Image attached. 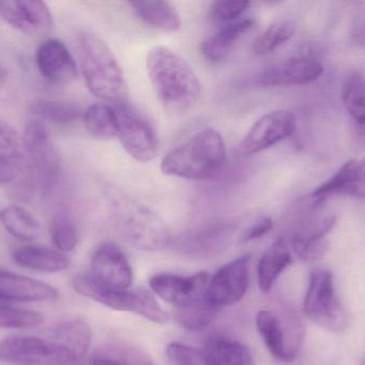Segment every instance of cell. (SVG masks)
Returning <instances> with one entry per match:
<instances>
[{
    "label": "cell",
    "instance_id": "obj_1",
    "mask_svg": "<svg viewBox=\"0 0 365 365\" xmlns=\"http://www.w3.org/2000/svg\"><path fill=\"white\" fill-rule=\"evenodd\" d=\"M148 75L164 109L182 115L192 111L201 98L202 86L190 64L166 46L148 51Z\"/></svg>",
    "mask_w": 365,
    "mask_h": 365
},
{
    "label": "cell",
    "instance_id": "obj_2",
    "mask_svg": "<svg viewBox=\"0 0 365 365\" xmlns=\"http://www.w3.org/2000/svg\"><path fill=\"white\" fill-rule=\"evenodd\" d=\"M225 156L222 135L214 128H206L171 150L163 159L160 169L165 175L185 179H210L222 169Z\"/></svg>",
    "mask_w": 365,
    "mask_h": 365
},
{
    "label": "cell",
    "instance_id": "obj_3",
    "mask_svg": "<svg viewBox=\"0 0 365 365\" xmlns=\"http://www.w3.org/2000/svg\"><path fill=\"white\" fill-rule=\"evenodd\" d=\"M81 72L88 89L98 99L118 104L128 101V84L108 45L90 32L78 36Z\"/></svg>",
    "mask_w": 365,
    "mask_h": 365
},
{
    "label": "cell",
    "instance_id": "obj_4",
    "mask_svg": "<svg viewBox=\"0 0 365 365\" xmlns=\"http://www.w3.org/2000/svg\"><path fill=\"white\" fill-rule=\"evenodd\" d=\"M73 287L79 295L98 302L111 310L134 313L152 323L166 324L170 321L168 313L147 289L119 291L109 289L94 280L89 272L75 276Z\"/></svg>",
    "mask_w": 365,
    "mask_h": 365
},
{
    "label": "cell",
    "instance_id": "obj_5",
    "mask_svg": "<svg viewBox=\"0 0 365 365\" xmlns=\"http://www.w3.org/2000/svg\"><path fill=\"white\" fill-rule=\"evenodd\" d=\"M113 207L120 231L133 246L154 252L170 244L168 227L160 216L147 206L130 199H118Z\"/></svg>",
    "mask_w": 365,
    "mask_h": 365
},
{
    "label": "cell",
    "instance_id": "obj_6",
    "mask_svg": "<svg viewBox=\"0 0 365 365\" xmlns=\"http://www.w3.org/2000/svg\"><path fill=\"white\" fill-rule=\"evenodd\" d=\"M304 312L313 324L325 331L341 334L349 327V314L339 298L334 274L329 270H314L311 274Z\"/></svg>",
    "mask_w": 365,
    "mask_h": 365
},
{
    "label": "cell",
    "instance_id": "obj_7",
    "mask_svg": "<svg viewBox=\"0 0 365 365\" xmlns=\"http://www.w3.org/2000/svg\"><path fill=\"white\" fill-rule=\"evenodd\" d=\"M113 111L117 137L128 156L141 163L154 160L158 152V139L147 117L128 101L115 104Z\"/></svg>",
    "mask_w": 365,
    "mask_h": 365
},
{
    "label": "cell",
    "instance_id": "obj_8",
    "mask_svg": "<svg viewBox=\"0 0 365 365\" xmlns=\"http://www.w3.org/2000/svg\"><path fill=\"white\" fill-rule=\"evenodd\" d=\"M250 255H242L221 267L208 282L204 300L220 310L233 306L246 295Z\"/></svg>",
    "mask_w": 365,
    "mask_h": 365
},
{
    "label": "cell",
    "instance_id": "obj_9",
    "mask_svg": "<svg viewBox=\"0 0 365 365\" xmlns=\"http://www.w3.org/2000/svg\"><path fill=\"white\" fill-rule=\"evenodd\" d=\"M295 129V116L292 111H270L262 116L245 135L240 143V152L245 156L259 154L291 136Z\"/></svg>",
    "mask_w": 365,
    "mask_h": 365
},
{
    "label": "cell",
    "instance_id": "obj_10",
    "mask_svg": "<svg viewBox=\"0 0 365 365\" xmlns=\"http://www.w3.org/2000/svg\"><path fill=\"white\" fill-rule=\"evenodd\" d=\"M210 276L199 272L193 276L160 274L150 279V289L160 299L173 304L177 309L203 301Z\"/></svg>",
    "mask_w": 365,
    "mask_h": 365
},
{
    "label": "cell",
    "instance_id": "obj_11",
    "mask_svg": "<svg viewBox=\"0 0 365 365\" xmlns=\"http://www.w3.org/2000/svg\"><path fill=\"white\" fill-rule=\"evenodd\" d=\"M0 362L24 365H62L51 339L31 336H8L0 341Z\"/></svg>",
    "mask_w": 365,
    "mask_h": 365
},
{
    "label": "cell",
    "instance_id": "obj_12",
    "mask_svg": "<svg viewBox=\"0 0 365 365\" xmlns=\"http://www.w3.org/2000/svg\"><path fill=\"white\" fill-rule=\"evenodd\" d=\"M94 280L109 289L125 291L133 284V270L121 249L113 242H106L96 249L91 259Z\"/></svg>",
    "mask_w": 365,
    "mask_h": 365
},
{
    "label": "cell",
    "instance_id": "obj_13",
    "mask_svg": "<svg viewBox=\"0 0 365 365\" xmlns=\"http://www.w3.org/2000/svg\"><path fill=\"white\" fill-rule=\"evenodd\" d=\"M0 15L9 25L30 36L47 34L53 27L48 6L38 0L0 1Z\"/></svg>",
    "mask_w": 365,
    "mask_h": 365
},
{
    "label": "cell",
    "instance_id": "obj_14",
    "mask_svg": "<svg viewBox=\"0 0 365 365\" xmlns=\"http://www.w3.org/2000/svg\"><path fill=\"white\" fill-rule=\"evenodd\" d=\"M323 73L324 66L319 60L309 56H296L266 69L259 76V84L264 87L308 85Z\"/></svg>",
    "mask_w": 365,
    "mask_h": 365
},
{
    "label": "cell",
    "instance_id": "obj_15",
    "mask_svg": "<svg viewBox=\"0 0 365 365\" xmlns=\"http://www.w3.org/2000/svg\"><path fill=\"white\" fill-rule=\"evenodd\" d=\"M48 338L64 365H76L89 351L92 331L87 321L73 319L57 324L49 331Z\"/></svg>",
    "mask_w": 365,
    "mask_h": 365
},
{
    "label": "cell",
    "instance_id": "obj_16",
    "mask_svg": "<svg viewBox=\"0 0 365 365\" xmlns=\"http://www.w3.org/2000/svg\"><path fill=\"white\" fill-rule=\"evenodd\" d=\"M23 145L32 164L45 178L46 184L53 181L59 169V160L42 121L34 119L26 124Z\"/></svg>",
    "mask_w": 365,
    "mask_h": 365
},
{
    "label": "cell",
    "instance_id": "obj_17",
    "mask_svg": "<svg viewBox=\"0 0 365 365\" xmlns=\"http://www.w3.org/2000/svg\"><path fill=\"white\" fill-rule=\"evenodd\" d=\"M38 72L51 84H66L76 77L77 64L63 42L57 39L44 41L36 51Z\"/></svg>",
    "mask_w": 365,
    "mask_h": 365
},
{
    "label": "cell",
    "instance_id": "obj_18",
    "mask_svg": "<svg viewBox=\"0 0 365 365\" xmlns=\"http://www.w3.org/2000/svg\"><path fill=\"white\" fill-rule=\"evenodd\" d=\"M334 195L365 199V159L345 163L331 178L313 191L312 199L319 204Z\"/></svg>",
    "mask_w": 365,
    "mask_h": 365
},
{
    "label": "cell",
    "instance_id": "obj_19",
    "mask_svg": "<svg viewBox=\"0 0 365 365\" xmlns=\"http://www.w3.org/2000/svg\"><path fill=\"white\" fill-rule=\"evenodd\" d=\"M58 297L57 289L47 283L0 270V301L47 302Z\"/></svg>",
    "mask_w": 365,
    "mask_h": 365
},
{
    "label": "cell",
    "instance_id": "obj_20",
    "mask_svg": "<svg viewBox=\"0 0 365 365\" xmlns=\"http://www.w3.org/2000/svg\"><path fill=\"white\" fill-rule=\"evenodd\" d=\"M257 328L272 357L287 364L296 359L300 344L289 338L287 327L278 315L270 311H259L257 315Z\"/></svg>",
    "mask_w": 365,
    "mask_h": 365
},
{
    "label": "cell",
    "instance_id": "obj_21",
    "mask_svg": "<svg viewBox=\"0 0 365 365\" xmlns=\"http://www.w3.org/2000/svg\"><path fill=\"white\" fill-rule=\"evenodd\" d=\"M253 19H240L225 23L216 34L204 39L200 45L202 55L212 62L227 59L238 39L255 26Z\"/></svg>",
    "mask_w": 365,
    "mask_h": 365
},
{
    "label": "cell",
    "instance_id": "obj_22",
    "mask_svg": "<svg viewBox=\"0 0 365 365\" xmlns=\"http://www.w3.org/2000/svg\"><path fill=\"white\" fill-rule=\"evenodd\" d=\"M342 101L353 121L358 141L365 145V77L353 72L346 77L342 88Z\"/></svg>",
    "mask_w": 365,
    "mask_h": 365
},
{
    "label": "cell",
    "instance_id": "obj_23",
    "mask_svg": "<svg viewBox=\"0 0 365 365\" xmlns=\"http://www.w3.org/2000/svg\"><path fill=\"white\" fill-rule=\"evenodd\" d=\"M293 263L291 252L282 239L277 240L259 259L257 265V284L262 293L268 294L281 274Z\"/></svg>",
    "mask_w": 365,
    "mask_h": 365
},
{
    "label": "cell",
    "instance_id": "obj_24",
    "mask_svg": "<svg viewBox=\"0 0 365 365\" xmlns=\"http://www.w3.org/2000/svg\"><path fill=\"white\" fill-rule=\"evenodd\" d=\"M13 259L26 269L48 274L62 271L70 265V259L63 253L43 246H21L13 253Z\"/></svg>",
    "mask_w": 365,
    "mask_h": 365
},
{
    "label": "cell",
    "instance_id": "obj_25",
    "mask_svg": "<svg viewBox=\"0 0 365 365\" xmlns=\"http://www.w3.org/2000/svg\"><path fill=\"white\" fill-rule=\"evenodd\" d=\"M137 16L152 27L164 31L175 32L181 28L182 21L177 9L168 1L147 0L130 1Z\"/></svg>",
    "mask_w": 365,
    "mask_h": 365
},
{
    "label": "cell",
    "instance_id": "obj_26",
    "mask_svg": "<svg viewBox=\"0 0 365 365\" xmlns=\"http://www.w3.org/2000/svg\"><path fill=\"white\" fill-rule=\"evenodd\" d=\"M206 365H255L250 349L236 340L216 338L204 349Z\"/></svg>",
    "mask_w": 365,
    "mask_h": 365
},
{
    "label": "cell",
    "instance_id": "obj_27",
    "mask_svg": "<svg viewBox=\"0 0 365 365\" xmlns=\"http://www.w3.org/2000/svg\"><path fill=\"white\" fill-rule=\"evenodd\" d=\"M91 365H155L148 354L126 343H110L98 349L90 359Z\"/></svg>",
    "mask_w": 365,
    "mask_h": 365
},
{
    "label": "cell",
    "instance_id": "obj_28",
    "mask_svg": "<svg viewBox=\"0 0 365 365\" xmlns=\"http://www.w3.org/2000/svg\"><path fill=\"white\" fill-rule=\"evenodd\" d=\"M0 222L4 229L24 241H32L38 239L42 234L38 221L24 208L10 206L0 211Z\"/></svg>",
    "mask_w": 365,
    "mask_h": 365
},
{
    "label": "cell",
    "instance_id": "obj_29",
    "mask_svg": "<svg viewBox=\"0 0 365 365\" xmlns=\"http://www.w3.org/2000/svg\"><path fill=\"white\" fill-rule=\"evenodd\" d=\"M230 226L225 223H215L200 231H193L180 242V246L191 254H201L217 250L229 238Z\"/></svg>",
    "mask_w": 365,
    "mask_h": 365
},
{
    "label": "cell",
    "instance_id": "obj_30",
    "mask_svg": "<svg viewBox=\"0 0 365 365\" xmlns=\"http://www.w3.org/2000/svg\"><path fill=\"white\" fill-rule=\"evenodd\" d=\"M83 124L90 135L98 139H113L117 136V119L113 107L98 103L83 113Z\"/></svg>",
    "mask_w": 365,
    "mask_h": 365
},
{
    "label": "cell",
    "instance_id": "obj_31",
    "mask_svg": "<svg viewBox=\"0 0 365 365\" xmlns=\"http://www.w3.org/2000/svg\"><path fill=\"white\" fill-rule=\"evenodd\" d=\"M29 111L36 120L59 124H71L81 116V109L76 104L59 101H36L30 105Z\"/></svg>",
    "mask_w": 365,
    "mask_h": 365
},
{
    "label": "cell",
    "instance_id": "obj_32",
    "mask_svg": "<svg viewBox=\"0 0 365 365\" xmlns=\"http://www.w3.org/2000/svg\"><path fill=\"white\" fill-rule=\"evenodd\" d=\"M329 231L321 226H314L307 234H298L293 238L294 251L302 261L307 263L319 261L329 248L326 240Z\"/></svg>",
    "mask_w": 365,
    "mask_h": 365
},
{
    "label": "cell",
    "instance_id": "obj_33",
    "mask_svg": "<svg viewBox=\"0 0 365 365\" xmlns=\"http://www.w3.org/2000/svg\"><path fill=\"white\" fill-rule=\"evenodd\" d=\"M218 309L210 306L205 300L177 309L175 319L185 329L199 331L205 329L216 319Z\"/></svg>",
    "mask_w": 365,
    "mask_h": 365
},
{
    "label": "cell",
    "instance_id": "obj_34",
    "mask_svg": "<svg viewBox=\"0 0 365 365\" xmlns=\"http://www.w3.org/2000/svg\"><path fill=\"white\" fill-rule=\"evenodd\" d=\"M295 34V26L291 21H279L264 30L253 43V51L257 56H266L284 44Z\"/></svg>",
    "mask_w": 365,
    "mask_h": 365
},
{
    "label": "cell",
    "instance_id": "obj_35",
    "mask_svg": "<svg viewBox=\"0 0 365 365\" xmlns=\"http://www.w3.org/2000/svg\"><path fill=\"white\" fill-rule=\"evenodd\" d=\"M44 317L36 311L17 308L0 301V328L8 329H32L38 327Z\"/></svg>",
    "mask_w": 365,
    "mask_h": 365
},
{
    "label": "cell",
    "instance_id": "obj_36",
    "mask_svg": "<svg viewBox=\"0 0 365 365\" xmlns=\"http://www.w3.org/2000/svg\"><path fill=\"white\" fill-rule=\"evenodd\" d=\"M51 236L53 244L61 252H71L78 242L76 227L66 214H57L51 221Z\"/></svg>",
    "mask_w": 365,
    "mask_h": 365
},
{
    "label": "cell",
    "instance_id": "obj_37",
    "mask_svg": "<svg viewBox=\"0 0 365 365\" xmlns=\"http://www.w3.org/2000/svg\"><path fill=\"white\" fill-rule=\"evenodd\" d=\"M23 141L11 129L2 126L0 129V164L10 166L23 160Z\"/></svg>",
    "mask_w": 365,
    "mask_h": 365
},
{
    "label": "cell",
    "instance_id": "obj_38",
    "mask_svg": "<svg viewBox=\"0 0 365 365\" xmlns=\"http://www.w3.org/2000/svg\"><path fill=\"white\" fill-rule=\"evenodd\" d=\"M167 357L173 365H206L204 351L173 342L167 346Z\"/></svg>",
    "mask_w": 365,
    "mask_h": 365
},
{
    "label": "cell",
    "instance_id": "obj_39",
    "mask_svg": "<svg viewBox=\"0 0 365 365\" xmlns=\"http://www.w3.org/2000/svg\"><path fill=\"white\" fill-rule=\"evenodd\" d=\"M250 2L242 0H220L212 2L210 6V16L214 21L230 23L236 21L240 15L246 12Z\"/></svg>",
    "mask_w": 365,
    "mask_h": 365
},
{
    "label": "cell",
    "instance_id": "obj_40",
    "mask_svg": "<svg viewBox=\"0 0 365 365\" xmlns=\"http://www.w3.org/2000/svg\"><path fill=\"white\" fill-rule=\"evenodd\" d=\"M272 224L274 223L269 216H262L250 229H247L242 238V244H248V242L263 237L272 231Z\"/></svg>",
    "mask_w": 365,
    "mask_h": 365
},
{
    "label": "cell",
    "instance_id": "obj_41",
    "mask_svg": "<svg viewBox=\"0 0 365 365\" xmlns=\"http://www.w3.org/2000/svg\"><path fill=\"white\" fill-rule=\"evenodd\" d=\"M14 178V173L10 166L0 164V184H6L10 182Z\"/></svg>",
    "mask_w": 365,
    "mask_h": 365
},
{
    "label": "cell",
    "instance_id": "obj_42",
    "mask_svg": "<svg viewBox=\"0 0 365 365\" xmlns=\"http://www.w3.org/2000/svg\"><path fill=\"white\" fill-rule=\"evenodd\" d=\"M359 365H365V358L364 360H362L361 364H360Z\"/></svg>",
    "mask_w": 365,
    "mask_h": 365
},
{
    "label": "cell",
    "instance_id": "obj_43",
    "mask_svg": "<svg viewBox=\"0 0 365 365\" xmlns=\"http://www.w3.org/2000/svg\"><path fill=\"white\" fill-rule=\"evenodd\" d=\"M2 126H4V124H2L1 122H0V129L2 128Z\"/></svg>",
    "mask_w": 365,
    "mask_h": 365
}]
</instances>
